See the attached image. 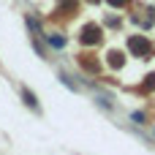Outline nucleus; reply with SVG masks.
<instances>
[{
  "instance_id": "nucleus-1",
  "label": "nucleus",
  "mask_w": 155,
  "mask_h": 155,
  "mask_svg": "<svg viewBox=\"0 0 155 155\" xmlns=\"http://www.w3.org/2000/svg\"><path fill=\"white\" fill-rule=\"evenodd\" d=\"M46 38H49V44H52V46H63V44H65V41H63V38H57V35H46Z\"/></svg>"
}]
</instances>
